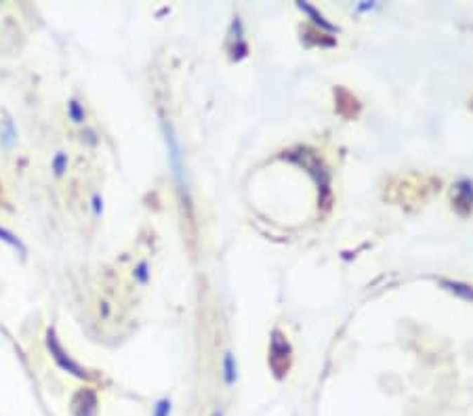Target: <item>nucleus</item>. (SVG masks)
<instances>
[{"label":"nucleus","instance_id":"2","mask_svg":"<svg viewBox=\"0 0 473 416\" xmlns=\"http://www.w3.org/2000/svg\"><path fill=\"white\" fill-rule=\"evenodd\" d=\"M46 349H48L51 358L55 360V364H57L61 370H65V373H69L72 377L82 379V381L88 379V373H86L78 362H74V360L69 358V354L63 349V345L59 343V339H57V335H55L53 328L46 330Z\"/></svg>","mask_w":473,"mask_h":416},{"label":"nucleus","instance_id":"4","mask_svg":"<svg viewBox=\"0 0 473 416\" xmlns=\"http://www.w3.org/2000/svg\"><path fill=\"white\" fill-rule=\"evenodd\" d=\"M442 288H446L448 293L461 297L463 301H469L473 303V286L465 284V282H455V280H440Z\"/></svg>","mask_w":473,"mask_h":416},{"label":"nucleus","instance_id":"8","mask_svg":"<svg viewBox=\"0 0 473 416\" xmlns=\"http://www.w3.org/2000/svg\"><path fill=\"white\" fill-rule=\"evenodd\" d=\"M0 143L8 149V147H13L15 143H17V128H15V124H13V120H4V124H2V130H0Z\"/></svg>","mask_w":473,"mask_h":416},{"label":"nucleus","instance_id":"9","mask_svg":"<svg viewBox=\"0 0 473 416\" xmlns=\"http://www.w3.org/2000/svg\"><path fill=\"white\" fill-rule=\"evenodd\" d=\"M67 118H69L74 124H82V122L86 120L84 105H82L78 99H69V101H67Z\"/></svg>","mask_w":473,"mask_h":416},{"label":"nucleus","instance_id":"13","mask_svg":"<svg viewBox=\"0 0 473 416\" xmlns=\"http://www.w3.org/2000/svg\"><path fill=\"white\" fill-rule=\"evenodd\" d=\"M135 280L141 282V284L147 282V263H139V265L135 267Z\"/></svg>","mask_w":473,"mask_h":416},{"label":"nucleus","instance_id":"14","mask_svg":"<svg viewBox=\"0 0 473 416\" xmlns=\"http://www.w3.org/2000/svg\"><path fill=\"white\" fill-rule=\"evenodd\" d=\"M101 213H103V200L99 194H95L93 196V217L97 219V217H101Z\"/></svg>","mask_w":473,"mask_h":416},{"label":"nucleus","instance_id":"11","mask_svg":"<svg viewBox=\"0 0 473 416\" xmlns=\"http://www.w3.org/2000/svg\"><path fill=\"white\" fill-rule=\"evenodd\" d=\"M0 242L8 244L11 248L19 250L21 255H25V246H23V242H21L15 234H11L8 229H4V227H0Z\"/></svg>","mask_w":473,"mask_h":416},{"label":"nucleus","instance_id":"15","mask_svg":"<svg viewBox=\"0 0 473 416\" xmlns=\"http://www.w3.org/2000/svg\"><path fill=\"white\" fill-rule=\"evenodd\" d=\"M213 416H223V415H221V410H217V412H215V415H213Z\"/></svg>","mask_w":473,"mask_h":416},{"label":"nucleus","instance_id":"1","mask_svg":"<svg viewBox=\"0 0 473 416\" xmlns=\"http://www.w3.org/2000/svg\"><path fill=\"white\" fill-rule=\"evenodd\" d=\"M162 126V135H164V141H166V147H168V164H171V170H173V177H175V183H177V189H179V196H181V202L183 206H192V200H189V187H187V173H185V164H183V152H181V145H179V139L171 126V122H166L162 118L160 122Z\"/></svg>","mask_w":473,"mask_h":416},{"label":"nucleus","instance_id":"10","mask_svg":"<svg viewBox=\"0 0 473 416\" xmlns=\"http://www.w3.org/2000/svg\"><path fill=\"white\" fill-rule=\"evenodd\" d=\"M67 166H69V158H67V154L57 152V154L53 156V160H51V170H53V175H55L57 179H61V177L65 175Z\"/></svg>","mask_w":473,"mask_h":416},{"label":"nucleus","instance_id":"7","mask_svg":"<svg viewBox=\"0 0 473 416\" xmlns=\"http://www.w3.org/2000/svg\"><path fill=\"white\" fill-rule=\"evenodd\" d=\"M238 379V366H236V360H234V354H225L223 358V381L227 385H234Z\"/></svg>","mask_w":473,"mask_h":416},{"label":"nucleus","instance_id":"12","mask_svg":"<svg viewBox=\"0 0 473 416\" xmlns=\"http://www.w3.org/2000/svg\"><path fill=\"white\" fill-rule=\"evenodd\" d=\"M171 410H173L171 400H160V402L154 406V412H152V416H171Z\"/></svg>","mask_w":473,"mask_h":416},{"label":"nucleus","instance_id":"3","mask_svg":"<svg viewBox=\"0 0 473 416\" xmlns=\"http://www.w3.org/2000/svg\"><path fill=\"white\" fill-rule=\"evenodd\" d=\"M288 358H291V345H288V341L284 339V335L280 330H274V335H272V368H274L276 377H282V373H280V360L288 368Z\"/></svg>","mask_w":473,"mask_h":416},{"label":"nucleus","instance_id":"5","mask_svg":"<svg viewBox=\"0 0 473 416\" xmlns=\"http://www.w3.org/2000/svg\"><path fill=\"white\" fill-rule=\"evenodd\" d=\"M457 206L461 210H469L473 206V183L461 181L457 185Z\"/></svg>","mask_w":473,"mask_h":416},{"label":"nucleus","instance_id":"6","mask_svg":"<svg viewBox=\"0 0 473 416\" xmlns=\"http://www.w3.org/2000/svg\"><path fill=\"white\" fill-rule=\"evenodd\" d=\"M297 6H299L301 11H305V13L312 17V21H314L316 25H320L322 29H326V32H337V27H335L333 23H328V21H326V19H324V17L316 11L312 4H307V2H297Z\"/></svg>","mask_w":473,"mask_h":416}]
</instances>
